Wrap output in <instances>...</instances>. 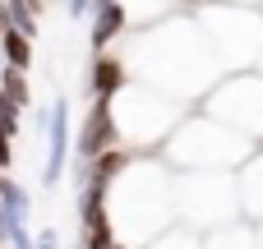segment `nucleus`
Here are the masks:
<instances>
[{"instance_id": "nucleus-1", "label": "nucleus", "mask_w": 263, "mask_h": 249, "mask_svg": "<svg viewBox=\"0 0 263 249\" xmlns=\"http://www.w3.org/2000/svg\"><path fill=\"white\" fill-rule=\"evenodd\" d=\"M125 65L134 69V79L171 92L185 106H199L222 79V65L213 60L208 37H203L199 18L190 14V5L176 9L171 18H162V23H153V28H139Z\"/></svg>"}, {"instance_id": "nucleus-2", "label": "nucleus", "mask_w": 263, "mask_h": 249, "mask_svg": "<svg viewBox=\"0 0 263 249\" xmlns=\"http://www.w3.org/2000/svg\"><path fill=\"white\" fill-rule=\"evenodd\" d=\"M106 217L120 249H143L157 240L162 231H171L176 217V171L166 166L162 152H134L125 162V171L111 180L106 189Z\"/></svg>"}, {"instance_id": "nucleus-3", "label": "nucleus", "mask_w": 263, "mask_h": 249, "mask_svg": "<svg viewBox=\"0 0 263 249\" xmlns=\"http://www.w3.org/2000/svg\"><path fill=\"white\" fill-rule=\"evenodd\" d=\"M259 148L263 143L245 139L240 129H231V125H222V120H213L208 111L194 106L176 125V134L162 143V157H166L171 171H231L236 176Z\"/></svg>"}, {"instance_id": "nucleus-4", "label": "nucleus", "mask_w": 263, "mask_h": 249, "mask_svg": "<svg viewBox=\"0 0 263 249\" xmlns=\"http://www.w3.org/2000/svg\"><path fill=\"white\" fill-rule=\"evenodd\" d=\"M194 106L176 102L171 92L143 83V79H129L116 97H111V116H116V134H120V148L129 152H162V143L176 134V125L190 116Z\"/></svg>"}, {"instance_id": "nucleus-5", "label": "nucleus", "mask_w": 263, "mask_h": 249, "mask_svg": "<svg viewBox=\"0 0 263 249\" xmlns=\"http://www.w3.org/2000/svg\"><path fill=\"white\" fill-rule=\"evenodd\" d=\"M190 14L199 18L213 60L222 65V74H240L254 69L263 55V9L250 5H227V0H199L190 5Z\"/></svg>"}, {"instance_id": "nucleus-6", "label": "nucleus", "mask_w": 263, "mask_h": 249, "mask_svg": "<svg viewBox=\"0 0 263 249\" xmlns=\"http://www.w3.org/2000/svg\"><path fill=\"white\" fill-rule=\"evenodd\" d=\"M176 217L180 226L208 236L240 222V194L231 171H176Z\"/></svg>"}, {"instance_id": "nucleus-7", "label": "nucleus", "mask_w": 263, "mask_h": 249, "mask_svg": "<svg viewBox=\"0 0 263 249\" xmlns=\"http://www.w3.org/2000/svg\"><path fill=\"white\" fill-rule=\"evenodd\" d=\"M199 111H208L213 120L240 129L245 139L263 143V74L259 69H240V74H222L217 88L199 102Z\"/></svg>"}, {"instance_id": "nucleus-8", "label": "nucleus", "mask_w": 263, "mask_h": 249, "mask_svg": "<svg viewBox=\"0 0 263 249\" xmlns=\"http://www.w3.org/2000/svg\"><path fill=\"white\" fill-rule=\"evenodd\" d=\"M111 148H120L111 102L92 97V106H88V116H83L79 134H74V162H92V157H102V152H111Z\"/></svg>"}, {"instance_id": "nucleus-9", "label": "nucleus", "mask_w": 263, "mask_h": 249, "mask_svg": "<svg viewBox=\"0 0 263 249\" xmlns=\"http://www.w3.org/2000/svg\"><path fill=\"white\" fill-rule=\"evenodd\" d=\"M65 166H69V97H55L51 102V125H46V157H42L37 180L46 189H55Z\"/></svg>"}, {"instance_id": "nucleus-10", "label": "nucleus", "mask_w": 263, "mask_h": 249, "mask_svg": "<svg viewBox=\"0 0 263 249\" xmlns=\"http://www.w3.org/2000/svg\"><path fill=\"white\" fill-rule=\"evenodd\" d=\"M92 32H88V42H92V51L102 55V51H111L120 37H125V28H129V18H125V5L120 0H92Z\"/></svg>"}, {"instance_id": "nucleus-11", "label": "nucleus", "mask_w": 263, "mask_h": 249, "mask_svg": "<svg viewBox=\"0 0 263 249\" xmlns=\"http://www.w3.org/2000/svg\"><path fill=\"white\" fill-rule=\"evenodd\" d=\"M236 194H240V217L263 226V148L236 171Z\"/></svg>"}, {"instance_id": "nucleus-12", "label": "nucleus", "mask_w": 263, "mask_h": 249, "mask_svg": "<svg viewBox=\"0 0 263 249\" xmlns=\"http://www.w3.org/2000/svg\"><path fill=\"white\" fill-rule=\"evenodd\" d=\"M125 83H129V65H125L120 55H111V51L92 55V65H88V92H92V97L111 102Z\"/></svg>"}, {"instance_id": "nucleus-13", "label": "nucleus", "mask_w": 263, "mask_h": 249, "mask_svg": "<svg viewBox=\"0 0 263 249\" xmlns=\"http://www.w3.org/2000/svg\"><path fill=\"white\" fill-rule=\"evenodd\" d=\"M203 249H263L259 245V226L254 222H231V226H217L203 236Z\"/></svg>"}, {"instance_id": "nucleus-14", "label": "nucleus", "mask_w": 263, "mask_h": 249, "mask_svg": "<svg viewBox=\"0 0 263 249\" xmlns=\"http://www.w3.org/2000/svg\"><path fill=\"white\" fill-rule=\"evenodd\" d=\"M0 208H5V222H28V213H32L28 189H23L9 171H0Z\"/></svg>"}, {"instance_id": "nucleus-15", "label": "nucleus", "mask_w": 263, "mask_h": 249, "mask_svg": "<svg viewBox=\"0 0 263 249\" xmlns=\"http://www.w3.org/2000/svg\"><path fill=\"white\" fill-rule=\"evenodd\" d=\"M120 5H125V18H129V23H143V28L171 18L176 9H185L180 0H120Z\"/></svg>"}, {"instance_id": "nucleus-16", "label": "nucleus", "mask_w": 263, "mask_h": 249, "mask_svg": "<svg viewBox=\"0 0 263 249\" xmlns=\"http://www.w3.org/2000/svg\"><path fill=\"white\" fill-rule=\"evenodd\" d=\"M143 249H203V236H199V231H190V226H180V222H176V226H171V231H162V236H157V240H148V245Z\"/></svg>"}, {"instance_id": "nucleus-17", "label": "nucleus", "mask_w": 263, "mask_h": 249, "mask_svg": "<svg viewBox=\"0 0 263 249\" xmlns=\"http://www.w3.org/2000/svg\"><path fill=\"white\" fill-rule=\"evenodd\" d=\"M0 88H5L18 106L32 102V97H28V69H9V65H5V69H0Z\"/></svg>"}, {"instance_id": "nucleus-18", "label": "nucleus", "mask_w": 263, "mask_h": 249, "mask_svg": "<svg viewBox=\"0 0 263 249\" xmlns=\"http://www.w3.org/2000/svg\"><path fill=\"white\" fill-rule=\"evenodd\" d=\"M18 116H23V106L0 88V129H9V134H18Z\"/></svg>"}, {"instance_id": "nucleus-19", "label": "nucleus", "mask_w": 263, "mask_h": 249, "mask_svg": "<svg viewBox=\"0 0 263 249\" xmlns=\"http://www.w3.org/2000/svg\"><path fill=\"white\" fill-rule=\"evenodd\" d=\"M32 249H65L60 245V231H55V226H42L37 240H32Z\"/></svg>"}, {"instance_id": "nucleus-20", "label": "nucleus", "mask_w": 263, "mask_h": 249, "mask_svg": "<svg viewBox=\"0 0 263 249\" xmlns=\"http://www.w3.org/2000/svg\"><path fill=\"white\" fill-rule=\"evenodd\" d=\"M9 166H14V134L0 129V171H9Z\"/></svg>"}, {"instance_id": "nucleus-21", "label": "nucleus", "mask_w": 263, "mask_h": 249, "mask_svg": "<svg viewBox=\"0 0 263 249\" xmlns=\"http://www.w3.org/2000/svg\"><path fill=\"white\" fill-rule=\"evenodd\" d=\"M65 9H69V18H88L92 14V0H65Z\"/></svg>"}, {"instance_id": "nucleus-22", "label": "nucleus", "mask_w": 263, "mask_h": 249, "mask_svg": "<svg viewBox=\"0 0 263 249\" xmlns=\"http://www.w3.org/2000/svg\"><path fill=\"white\" fill-rule=\"evenodd\" d=\"M227 5H250V9H263V0H227Z\"/></svg>"}, {"instance_id": "nucleus-23", "label": "nucleus", "mask_w": 263, "mask_h": 249, "mask_svg": "<svg viewBox=\"0 0 263 249\" xmlns=\"http://www.w3.org/2000/svg\"><path fill=\"white\" fill-rule=\"evenodd\" d=\"M0 231H5V236H9V226H5V208H0Z\"/></svg>"}, {"instance_id": "nucleus-24", "label": "nucleus", "mask_w": 263, "mask_h": 249, "mask_svg": "<svg viewBox=\"0 0 263 249\" xmlns=\"http://www.w3.org/2000/svg\"><path fill=\"white\" fill-rule=\"evenodd\" d=\"M254 69H259V74H263V55H259V65H254Z\"/></svg>"}, {"instance_id": "nucleus-25", "label": "nucleus", "mask_w": 263, "mask_h": 249, "mask_svg": "<svg viewBox=\"0 0 263 249\" xmlns=\"http://www.w3.org/2000/svg\"><path fill=\"white\" fill-rule=\"evenodd\" d=\"M180 5H199V0H180Z\"/></svg>"}, {"instance_id": "nucleus-26", "label": "nucleus", "mask_w": 263, "mask_h": 249, "mask_svg": "<svg viewBox=\"0 0 263 249\" xmlns=\"http://www.w3.org/2000/svg\"><path fill=\"white\" fill-rule=\"evenodd\" d=\"M259 245H263V226H259Z\"/></svg>"}]
</instances>
